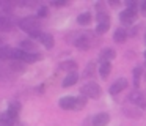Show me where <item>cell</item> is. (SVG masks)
<instances>
[{"instance_id": "277c9868", "label": "cell", "mask_w": 146, "mask_h": 126, "mask_svg": "<svg viewBox=\"0 0 146 126\" xmlns=\"http://www.w3.org/2000/svg\"><path fill=\"white\" fill-rule=\"evenodd\" d=\"M96 44V38L93 36V33H82L76 40V46L80 50H88L90 47H93Z\"/></svg>"}, {"instance_id": "52a82bcc", "label": "cell", "mask_w": 146, "mask_h": 126, "mask_svg": "<svg viewBox=\"0 0 146 126\" xmlns=\"http://www.w3.org/2000/svg\"><path fill=\"white\" fill-rule=\"evenodd\" d=\"M127 101H129L130 104H133V106H138V107H146V99H145V96H143V93L141 91H138V90H135V91H132V93L127 96Z\"/></svg>"}, {"instance_id": "30bf717a", "label": "cell", "mask_w": 146, "mask_h": 126, "mask_svg": "<svg viewBox=\"0 0 146 126\" xmlns=\"http://www.w3.org/2000/svg\"><path fill=\"white\" fill-rule=\"evenodd\" d=\"M116 57V52H115L113 49H110V47H105V49L101 50V54H99V60L102 62H111V60Z\"/></svg>"}, {"instance_id": "8fae6325", "label": "cell", "mask_w": 146, "mask_h": 126, "mask_svg": "<svg viewBox=\"0 0 146 126\" xmlns=\"http://www.w3.org/2000/svg\"><path fill=\"white\" fill-rule=\"evenodd\" d=\"M126 40H127V32H126V28H124V27L116 28V30H115V33H113V41H115V43L121 44V43H124Z\"/></svg>"}, {"instance_id": "d4e9b609", "label": "cell", "mask_w": 146, "mask_h": 126, "mask_svg": "<svg viewBox=\"0 0 146 126\" xmlns=\"http://www.w3.org/2000/svg\"><path fill=\"white\" fill-rule=\"evenodd\" d=\"M11 68H13L14 71H22L24 66H22V65H16V63H13V65H11Z\"/></svg>"}, {"instance_id": "7a4b0ae2", "label": "cell", "mask_w": 146, "mask_h": 126, "mask_svg": "<svg viewBox=\"0 0 146 126\" xmlns=\"http://www.w3.org/2000/svg\"><path fill=\"white\" fill-rule=\"evenodd\" d=\"M19 25H21V28H22L24 32H27L32 38H38L39 33H41V30H39V22L36 17H25L19 22Z\"/></svg>"}, {"instance_id": "3957f363", "label": "cell", "mask_w": 146, "mask_h": 126, "mask_svg": "<svg viewBox=\"0 0 146 126\" xmlns=\"http://www.w3.org/2000/svg\"><path fill=\"white\" fill-rule=\"evenodd\" d=\"M80 93L85 98H93V99H96V98L101 96V87H99L96 82H86V84H83L82 87H80Z\"/></svg>"}, {"instance_id": "4fadbf2b", "label": "cell", "mask_w": 146, "mask_h": 126, "mask_svg": "<svg viewBox=\"0 0 146 126\" xmlns=\"http://www.w3.org/2000/svg\"><path fill=\"white\" fill-rule=\"evenodd\" d=\"M111 71V63L110 62H102L101 65H99V74H101L102 79H107L108 74H110Z\"/></svg>"}, {"instance_id": "d6986e66", "label": "cell", "mask_w": 146, "mask_h": 126, "mask_svg": "<svg viewBox=\"0 0 146 126\" xmlns=\"http://www.w3.org/2000/svg\"><path fill=\"white\" fill-rule=\"evenodd\" d=\"M77 22H79L80 25H88L90 22H91V14H90V13H82V14H79V17H77Z\"/></svg>"}, {"instance_id": "2e32d148", "label": "cell", "mask_w": 146, "mask_h": 126, "mask_svg": "<svg viewBox=\"0 0 146 126\" xmlns=\"http://www.w3.org/2000/svg\"><path fill=\"white\" fill-rule=\"evenodd\" d=\"M13 58V47L2 46L0 47V60H10Z\"/></svg>"}, {"instance_id": "7402d4cb", "label": "cell", "mask_w": 146, "mask_h": 126, "mask_svg": "<svg viewBox=\"0 0 146 126\" xmlns=\"http://www.w3.org/2000/svg\"><path fill=\"white\" fill-rule=\"evenodd\" d=\"M77 68V63L76 62H64L61 65V69H66V71H74Z\"/></svg>"}, {"instance_id": "ffe728a7", "label": "cell", "mask_w": 146, "mask_h": 126, "mask_svg": "<svg viewBox=\"0 0 146 126\" xmlns=\"http://www.w3.org/2000/svg\"><path fill=\"white\" fill-rule=\"evenodd\" d=\"M141 72H143V69L140 68H135L133 69V87L135 88H138V85H140V79H141Z\"/></svg>"}, {"instance_id": "484cf974", "label": "cell", "mask_w": 146, "mask_h": 126, "mask_svg": "<svg viewBox=\"0 0 146 126\" xmlns=\"http://www.w3.org/2000/svg\"><path fill=\"white\" fill-rule=\"evenodd\" d=\"M110 5L111 6H119V3H118V2H110Z\"/></svg>"}, {"instance_id": "9c48e42d", "label": "cell", "mask_w": 146, "mask_h": 126, "mask_svg": "<svg viewBox=\"0 0 146 126\" xmlns=\"http://www.w3.org/2000/svg\"><path fill=\"white\" fill-rule=\"evenodd\" d=\"M91 121H93V126H107L108 121H110V115L107 112H101L93 117Z\"/></svg>"}, {"instance_id": "ba28073f", "label": "cell", "mask_w": 146, "mask_h": 126, "mask_svg": "<svg viewBox=\"0 0 146 126\" xmlns=\"http://www.w3.org/2000/svg\"><path fill=\"white\" fill-rule=\"evenodd\" d=\"M126 87H127V80L124 77H119L118 80H115L113 84H111V87L108 88V91H110V94H118V93H121Z\"/></svg>"}, {"instance_id": "6da1fadb", "label": "cell", "mask_w": 146, "mask_h": 126, "mask_svg": "<svg viewBox=\"0 0 146 126\" xmlns=\"http://www.w3.org/2000/svg\"><path fill=\"white\" fill-rule=\"evenodd\" d=\"M86 104L85 96H64L60 99V107L64 110H80Z\"/></svg>"}, {"instance_id": "cb8c5ba5", "label": "cell", "mask_w": 146, "mask_h": 126, "mask_svg": "<svg viewBox=\"0 0 146 126\" xmlns=\"http://www.w3.org/2000/svg\"><path fill=\"white\" fill-rule=\"evenodd\" d=\"M52 5L54 6H63V5H66V0H54Z\"/></svg>"}, {"instance_id": "5b68a950", "label": "cell", "mask_w": 146, "mask_h": 126, "mask_svg": "<svg viewBox=\"0 0 146 126\" xmlns=\"http://www.w3.org/2000/svg\"><path fill=\"white\" fill-rule=\"evenodd\" d=\"M108 28H110V16L105 11L98 13V27H96V32L99 35H104L108 32Z\"/></svg>"}, {"instance_id": "4316f807", "label": "cell", "mask_w": 146, "mask_h": 126, "mask_svg": "<svg viewBox=\"0 0 146 126\" xmlns=\"http://www.w3.org/2000/svg\"><path fill=\"white\" fill-rule=\"evenodd\" d=\"M145 60H146V50H145Z\"/></svg>"}, {"instance_id": "44dd1931", "label": "cell", "mask_w": 146, "mask_h": 126, "mask_svg": "<svg viewBox=\"0 0 146 126\" xmlns=\"http://www.w3.org/2000/svg\"><path fill=\"white\" fill-rule=\"evenodd\" d=\"M94 69H96V65H94L93 62H90V63H88V66L85 68V71H83V77H90V76H93Z\"/></svg>"}, {"instance_id": "7c38bea8", "label": "cell", "mask_w": 146, "mask_h": 126, "mask_svg": "<svg viewBox=\"0 0 146 126\" xmlns=\"http://www.w3.org/2000/svg\"><path fill=\"white\" fill-rule=\"evenodd\" d=\"M77 80H79V74H77V72H69V74L63 79V84L61 85L66 88V87H71V85L77 84Z\"/></svg>"}, {"instance_id": "e0dca14e", "label": "cell", "mask_w": 146, "mask_h": 126, "mask_svg": "<svg viewBox=\"0 0 146 126\" xmlns=\"http://www.w3.org/2000/svg\"><path fill=\"white\" fill-rule=\"evenodd\" d=\"M21 50H24V52H35L36 50V44L33 43L32 40H25L21 43Z\"/></svg>"}, {"instance_id": "5bb4252c", "label": "cell", "mask_w": 146, "mask_h": 126, "mask_svg": "<svg viewBox=\"0 0 146 126\" xmlns=\"http://www.w3.org/2000/svg\"><path fill=\"white\" fill-rule=\"evenodd\" d=\"M13 28V21L7 16H0V32H8Z\"/></svg>"}, {"instance_id": "603a6c76", "label": "cell", "mask_w": 146, "mask_h": 126, "mask_svg": "<svg viewBox=\"0 0 146 126\" xmlns=\"http://www.w3.org/2000/svg\"><path fill=\"white\" fill-rule=\"evenodd\" d=\"M38 16H39V17H47V16H49L47 6H41V8L38 9Z\"/></svg>"}, {"instance_id": "ac0fdd59", "label": "cell", "mask_w": 146, "mask_h": 126, "mask_svg": "<svg viewBox=\"0 0 146 126\" xmlns=\"http://www.w3.org/2000/svg\"><path fill=\"white\" fill-rule=\"evenodd\" d=\"M19 110H21V104H19V103H11V104H10V109H8L7 112L10 113V115L13 117L14 120H16V117H17V113H19Z\"/></svg>"}, {"instance_id": "8992f818", "label": "cell", "mask_w": 146, "mask_h": 126, "mask_svg": "<svg viewBox=\"0 0 146 126\" xmlns=\"http://www.w3.org/2000/svg\"><path fill=\"white\" fill-rule=\"evenodd\" d=\"M137 16H138V9L126 8L123 13H119V21H121V24H124V25H130V24H133Z\"/></svg>"}, {"instance_id": "9a60e30c", "label": "cell", "mask_w": 146, "mask_h": 126, "mask_svg": "<svg viewBox=\"0 0 146 126\" xmlns=\"http://www.w3.org/2000/svg\"><path fill=\"white\" fill-rule=\"evenodd\" d=\"M38 40L41 41L47 49H50V47L54 46V38H52V35H49V33H42V32H41L39 36H38Z\"/></svg>"}]
</instances>
